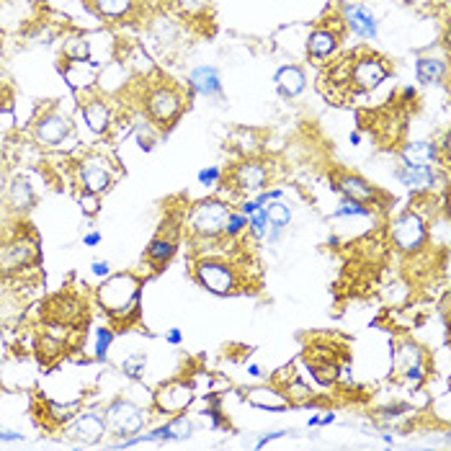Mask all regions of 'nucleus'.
<instances>
[{"instance_id": "obj_21", "label": "nucleus", "mask_w": 451, "mask_h": 451, "mask_svg": "<svg viewBox=\"0 0 451 451\" xmlns=\"http://www.w3.org/2000/svg\"><path fill=\"white\" fill-rule=\"evenodd\" d=\"M243 400L253 408H261V410H284L289 408L286 398H284L279 390H269V387H253V390L243 392Z\"/></svg>"}, {"instance_id": "obj_12", "label": "nucleus", "mask_w": 451, "mask_h": 451, "mask_svg": "<svg viewBox=\"0 0 451 451\" xmlns=\"http://www.w3.org/2000/svg\"><path fill=\"white\" fill-rule=\"evenodd\" d=\"M108 423H106V415H101V413H78V415L73 418V423L65 428V436L70 438V441H81V444H98L103 438V433H106Z\"/></svg>"}, {"instance_id": "obj_10", "label": "nucleus", "mask_w": 451, "mask_h": 451, "mask_svg": "<svg viewBox=\"0 0 451 451\" xmlns=\"http://www.w3.org/2000/svg\"><path fill=\"white\" fill-rule=\"evenodd\" d=\"M194 387L186 379H170L155 392V410L162 415H178L194 403Z\"/></svg>"}, {"instance_id": "obj_11", "label": "nucleus", "mask_w": 451, "mask_h": 451, "mask_svg": "<svg viewBox=\"0 0 451 451\" xmlns=\"http://www.w3.org/2000/svg\"><path fill=\"white\" fill-rule=\"evenodd\" d=\"M269 183V168L258 160H243L224 175V186H232L235 191H263Z\"/></svg>"}, {"instance_id": "obj_8", "label": "nucleus", "mask_w": 451, "mask_h": 451, "mask_svg": "<svg viewBox=\"0 0 451 451\" xmlns=\"http://www.w3.org/2000/svg\"><path fill=\"white\" fill-rule=\"evenodd\" d=\"M114 165L98 152L83 157L78 165V181H81L83 191H90V194L101 196L103 191H108V186L114 183Z\"/></svg>"}, {"instance_id": "obj_18", "label": "nucleus", "mask_w": 451, "mask_h": 451, "mask_svg": "<svg viewBox=\"0 0 451 451\" xmlns=\"http://www.w3.org/2000/svg\"><path fill=\"white\" fill-rule=\"evenodd\" d=\"M346 14V26L353 31L356 36L361 39H377V19L371 14L369 8L364 6H346L343 8Z\"/></svg>"}, {"instance_id": "obj_32", "label": "nucleus", "mask_w": 451, "mask_h": 451, "mask_svg": "<svg viewBox=\"0 0 451 451\" xmlns=\"http://www.w3.org/2000/svg\"><path fill=\"white\" fill-rule=\"evenodd\" d=\"M371 214H374V209L366 207V204L353 202V199H341L338 209L333 212L336 219H343V217H371Z\"/></svg>"}, {"instance_id": "obj_36", "label": "nucleus", "mask_w": 451, "mask_h": 451, "mask_svg": "<svg viewBox=\"0 0 451 451\" xmlns=\"http://www.w3.org/2000/svg\"><path fill=\"white\" fill-rule=\"evenodd\" d=\"M170 431H173V438H191L194 436V423H191L183 413H178V415L170 420Z\"/></svg>"}, {"instance_id": "obj_31", "label": "nucleus", "mask_w": 451, "mask_h": 451, "mask_svg": "<svg viewBox=\"0 0 451 451\" xmlns=\"http://www.w3.org/2000/svg\"><path fill=\"white\" fill-rule=\"evenodd\" d=\"M145 366H147V356L142 351H137V353H129L122 361V374L132 382H140L145 377Z\"/></svg>"}, {"instance_id": "obj_33", "label": "nucleus", "mask_w": 451, "mask_h": 451, "mask_svg": "<svg viewBox=\"0 0 451 451\" xmlns=\"http://www.w3.org/2000/svg\"><path fill=\"white\" fill-rule=\"evenodd\" d=\"M114 343V330L111 328H98L95 330V358L98 361H106L108 358V348Z\"/></svg>"}, {"instance_id": "obj_50", "label": "nucleus", "mask_w": 451, "mask_h": 451, "mask_svg": "<svg viewBox=\"0 0 451 451\" xmlns=\"http://www.w3.org/2000/svg\"><path fill=\"white\" fill-rule=\"evenodd\" d=\"M351 142H353V145H358V142H361V135H358V132H353V135H351Z\"/></svg>"}, {"instance_id": "obj_38", "label": "nucleus", "mask_w": 451, "mask_h": 451, "mask_svg": "<svg viewBox=\"0 0 451 451\" xmlns=\"http://www.w3.org/2000/svg\"><path fill=\"white\" fill-rule=\"evenodd\" d=\"M65 348L62 346V341H57V338H49V336H44L39 341V356H44V358H54V356H60V351Z\"/></svg>"}, {"instance_id": "obj_23", "label": "nucleus", "mask_w": 451, "mask_h": 451, "mask_svg": "<svg viewBox=\"0 0 451 451\" xmlns=\"http://www.w3.org/2000/svg\"><path fill=\"white\" fill-rule=\"evenodd\" d=\"M36 204V194L31 189V183L26 178H14L11 186H8V207L14 212H28V209Z\"/></svg>"}, {"instance_id": "obj_29", "label": "nucleus", "mask_w": 451, "mask_h": 451, "mask_svg": "<svg viewBox=\"0 0 451 451\" xmlns=\"http://www.w3.org/2000/svg\"><path fill=\"white\" fill-rule=\"evenodd\" d=\"M281 395L286 398V403L289 405H307L312 403V390L307 387V384L302 382V379H289V382L281 387Z\"/></svg>"}, {"instance_id": "obj_6", "label": "nucleus", "mask_w": 451, "mask_h": 451, "mask_svg": "<svg viewBox=\"0 0 451 451\" xmlns=\"http://www.w3.org/2000/svg\"><path fill=\"white\" fill-rule=\"evenodd\" d=\"M39 263V240L36 235H16L8 243L0 245V276H14L24 269H31Z\"/></svg>"}, {"instance_id": "obj_49", "label": "nucleus", "mask_w": 451, "mask_h": 451, "mask_svg": "<svg viewBox=\"0 0 451 451\" xmlns=\"http://www.w3.org/2000/svg\"><path fill=\"white\" fill-rule=\"evenodd\" d=\"M336 423V413H325V415H320V425H330Z\"/></svg>"}, {"instance_id": "obj_1", "label": "nucleus", "mask_w": 451, "mask_h": 451, "mask_svg": "<svg viewBox=\"0 0 451 451\" xmlns=\"http://www.w3.org/2000/svg\"><path fill=\"white\" fill-rule=\"evenodd\" d=\"M103 312L111 317L114 325H132L140 317V296H142V279L135 274H116L106 276L95 291Z\"/></svg>"}, {"instance_id": "obj_2", "label": "nucleus", "mask_w": 451, "mask_h": 451, "mask_svg": "<svg viewBox=\"0 0 451 451\" xmlns=\"http://www.w3.org/2000/svg\"><path fill=\"white\" fill-rule=\"evenodd\" d=\"M194 279L207 291L219 296L248 291L240 276V266L235 261H227L224 256H202L194 263Z\"/></svg>"}, {"instance_id": "obj_45", "label": "nucleus", "mask_w": 451, "mask_h": 451, "mask_svg": "<svg viewBox=\"0 0 451 451\" xmlns=\"http://www.w3.org/2000/svg\"><path fill=\"white\" fill-rule=\"evenodd\" d=\"M83 243H85L88 248H95V245L101 243V232H88V235L83 237Z\"/></svg>"}, {"instance_id": "obj_22", "label": "nucleus", "mask_w": 451, "mask_h": 451, "mask_svg": "<svg viewBox=\"0 0 451 451\" xmlns=\"http://www.w3.org/2000/svg\"><path fill=\"white\" fill-rule=\"evenodd\" d=\"M418 364H425V353L420 346L410 343V341H403V343H398V348L392 351V369H395V377Z\"/></svg>"}, {"instance_id": "obj_27", "label": "nucleus", "mask_w": 451, "mask_h": 451, "mask_svg": "<svg viewBox=\"0 0 451 451\" xmlns=\"http://www.w3.org/2000/svg\"><path fill=\"white\" fill-rule=\"evenodd\" d=\"M415 75H418V83H423V85L441 83L446 75V62L436 60V57H420L415 65Z\"/></svg>"}, {"instance_id": "obj_40", "label": "nucleus", "mask_w": 451, "mask_h": 451, "mask_svg": "<svg viewBox=\"0 0 451 451\" xmlns=\"http://www.w3.org/2000/svg\"><path fill=\"white\" fill-rule=\"evenodd\" d=\"M78 202H81V209L85 212L88 217L98 214V194H90V191H83L81 196H78Z\"/></svg>"}, {"instance_id": "obj_25", "label": "nucleus", "mask_w": 451, "mask_h": 451, "mask_svg": "<svg viewBox=\"0 0 451 451\" xmlns=\"http://www.w3.org/2000/svg\"><path fill=\"white\" fill-rule=\"evenodd\" d=\"M276 83H279V90H281L284 95H299L304 90V85H307V78H304V73L296 65H286V68H281L276 73Z\"/></svg>"}, {"instance_id": "obj_9", "label": "nucleus", "mask_w": 451, "mask_h": 451, "mask_svg": "<svg viewBox=\"0 0 451 451\" xmlns=\"http://www.w3.org/2000/svg\"><path fill=\"white\" fill-rule=\"evenodd\" d=\"M106 423L114 428L119 436H135V433H140L142 428H145V420H147V415H145V410H142L140 405L129 403V400L119 398L114 400V403L106 408Z\"/></svg>"}, {"instance_id": "obj_5", "label": "nucleus", "mask_w": 451, "mask_h": 451, "mask_svg": "<svg viewBox=\"0 0 451 451\" xmlns=\"http://www.w3.org/2000/svg\"><path fill=\"white\" fill-rule=\"evenodd\" d=\"M390 75L392 65L387 57L371 52V49H356L353 52V62H351V85H353V93L374 90Z\"/></svg>"}, {"instance_id": "obj_4", "label": "nucleus", "mask_w": 451, "mask_h": 451, "mask_svg": "<svg viewBox=\"0 0 451 451\" xmlns=\"http://www.w3.org/2000/svg\"><path fill=\"white\" fill-rule=\"evenodd\" d=\"M186 95L178 90L170 81H165L162 85L150 88L145 95V111H147L150 122H155L157 127H173V122L181 116V111L186 108Z\"/></svg>"}, {"instance_id": "obj_20", "label": "nucleus", "mask_w": 451, "mask_h": 451, "mask_svg": "<svg viewBox=\"0 0 451 451\" xmlns=\"http://www.w3.org/2000/svg\"><path fill=\"white\" fill-rule=\"evenodd\" d=\"M189 85H191V90H196V93H202V95H219L222 93V78H219V70L212 68V65L191 70Z\"/></svg>"}, {"instance_id": "obj_13", "label": "nucleus", "mask_w": 451, "mask_h": 451, "mask_svg": "<svg viewBox=\"0 0 451 451\" xmlns=\"http://www.w3.org/2000/svg\"><path fill=\"white\" fill-rule=\"evenodd\" d=\"M70 132H73V124H70V119L65 114H60V111H44V114L39 116L34 122V135L36 140L41 142V145H60V142H65L70 137Z\"/></svg>"}, {"instance_id": "obj_39", "label": "nucleus", "mask_w": 451, "mask_h": 451, "mask_svg": "<svg viewBox=\"0 0 451 451\" xmlns=\"http://www.w3.org/2000/svg\"><path fill=\"white\" fill-rule=\"evenodd\" d=\"M219 181H222V168H217V165H212V168L199 170V183H202V186H207V189L217 186Z\"/></svg>"}, {"instance_id": "obj_26", "label": "nucleus", "mask_w": 451, "mask_h": 451, "mask_svg": "<svg viewBox=\"0 0 451 451\" xmlns=\"http://www.w3.org/2000/svg\"><path fill=\"white\" fill-rule=\"evenodd\" d=\"M405 162H436L438 160V145L428 140L408 142L403 147Z\"/></svg>"}, {"instance_id": "obj_34", "label": "nucleus", "mask_w": 451, "mask_h": 451, "mask_svg": "<svg viewBox=\"0 0 451 451\" xmlns=\"http://www.w3.org/2000/svg\"><path fill=\"white\" fill-rule=\"evenodd\" d=\"M245 229H248V217L229 212V219H227V224H224V237H232V240H237V237L243 235Z\"/></svg>"}, {"instance_id": "obj_46", "label": "nucleus", "mask_w": 451, "mask_h": 451, "mask_svg": "<svg viewBox=\"0 0 451 451\" xmlns=\"http://www.w3.org/2000/svg\"><path fill=\"white\" fill-rule=\"evenodd\" d=\"M181 341H183V333H181V330H178V328H170V330H168V343H170V346H178Z\"/></svg>"}, {"instance_id": "obj_17", "label": "nucleus", "mask_w": 451, "mask_h": 451, "mask_svg": "<svg viewBox=\"0 0 451 451\" xmlns=\"http://www.w3.org/2000/svg\"><path fill=\"white\" fill-rule=\"evenodd\" d=\"M338 41H341V31L336 26L330 28L325 24H320L310 34V39H307V54H310L312 60H325V57H330V54L336 52Z\"/></svg>"}, {"instance_id": "obj_35", "label": "nucleus", "mask_w": 451, "mask_h": 451, "mask_svg": "<svg viewBox=\"0 0 451 451\" xmlns=\"http://www.w3.org/2000/svg\"><path fill=\"white\" fill-rule=\"evenodd\" d=\"M248 227L253 237H263L266 235V227H269V217H266V209L258 207L253 214L248 217Z\"/></svg>"}, {"instance_id": "obj_42", "label": "nucleus", "mask_w": 451, "mask_h": 451, "mask_svg": "<svg viewBox=\"0 0 451 451\" xmlns=\"http://www.w3.org/2000/svg\"><path fill=\"white\" fill-rule=\"evenodd\" d=\"M108 261H93L90 263V271H93V276H98V279H106L108 276Z\"/></svg>"}, {"instance_id": "obj_19", "label": "nucleus", "mask_w": 451, "mask_h": 451, "mask_svg": "<svg viewBox=\"0 0 451 451\" xmlns=\"http://www.w3.org/2000/svg\"><path fill=\"white\" fill-rule=\"evenodd\" d=\"M85 315V304L73 294H60L49 302V317L54 323H78Z\"/></svg>"}, {"instance_id": "obj_48", "label": "nucleus", "mask_w": 451, "mask_h": 451, "mask_svg": "<svg viewBox=\"0 0 451 451\" xmlns=\"http://www.w3.org/2000/svg\"><path fill=\"white\" fill-rule=\"evenodd\" d=\"M248 374H250V377L261 379V377H263V369H261L258 364H250V366H248Z\"/></svg>"}, {"instance_id": "obj_28", "label": "nucleus", "mask_w": 451, "mask_h": 451, "mask_svg": "<svg viewBox=\"0 0 451 451\" xmlns=\"http://www.w3.org/2000/svg\"><path fill=\"white\" fill-rule=\"evenodd\" d=\"M88 3L93 6L95 14L111 21L124 19L132 11V6H135V0H88Z\"/></svg>"}, {"instance_id": "obj_14", "label": "nucleus", "mask_w": 451, "mask_h": 451, "mask_svg": "<svg viewBox=\"0 0 451 451\" xmlns=\"http://www.w3.org/2000/svg\"><path fill=\"white\" fill-rule=\"evenodd\" d=\"M398 181L408 186L410 191H425L433 189L438 183V173L431 162H403L398 168Z\"/></svg>"}, {"instance_id": "obj_47", "label": "nucleus", "mask_w": 451, "mask_h": 451, "mask_svg": "<svg viewBox=\"0 0 451 451\" xmlns=\"http://www.w3.org/2000/svg\"><path fill=\"white\" fill-rule=\"evenodd\" d=\"M256 209H258V204H256V202H250V199H248V202L240 204V214L250 217V214H253V212H256Z\"/></svg>"}, {"instance_id": "obj_16", "label": "nucleus", "mask_w": 451, "mask_h": 451, "mask_svg": "<svg viewBox=\"0 0 451 451\" xmlns=\"http://www.w3.org/2000/svg\"><path fill=\"white\" fill-rule=\"evenodd\" d=\"M81 111H83V119H85L90 132H95V135H106L108 129H111V106H108L103 98H98V95L85 98V101L81 103Z\"/></svg>"}, {"instance_id": "obj_43", "label": "nucleus", "mask_w": 451, "mask_h": 451, "mask_svg": "<svg viewBox=\"0 0 451 451\" xmlns=\"http://www.w3.org/2000/svg\"><path fill=\"white\" fill-rule=\"evenodd\" d=\"M286 433H291V431H274V433H266V436H263L261 441L256 444V449H266V446H269L271 441H274V438H281V436H286Z\"/></svg>"}, {"instance_id": "obj_30", "label": "nucleus", "mask_w": 451, "mask_h": 451, "mask_svg": "<svg viewBox=\"0 0 451 451\" xmlns=\"http://www.w3.org/2000/svg\"><path fill=\"white\" fill-rule=\"evenodd\" d=\"M263 209H266L269 224H274V227L286 229L291 224V209H289V204H284L281 199H276V202H269Z\"/></svg>"}, {"instance_id": "obj_24", "label": "nucleus", "mask_w": 451, "mask_h": 451, "mask_svg": "<svg viewBox=\"0 0 451 451\" xmlns=\"http://www.w3.org/2000/svg\"><path fill=\"white\" fill-rule=\"evenodd\" d=\"M175 250H178V240H175V235H165V232H162V235H157L155 240L150 243L145 258L155 266V271H160L162 266L175 256Z\"/></svg>"}, {"instance_id": "obj_41", "label": "nucleus", "mask_w": 451, "mask_h": 451, "mask_svg": "<svg viewBox=\"0 0 451 451\" xmlns=\"http://www.w3.org/2000/svg\"><path fill=\"white\" fill-rule=\"evenodd\" d=\"M284 191L281 189H271V191H261V194L256 196V204L258 207H266L269 202H276V199H281Z\"/></svg>"}, {"instance_id": "obj_44", "label": "nucleus", "mask_w": 451, "mask_h": 451, "mask_svg": "<svg viewBox=\"0 0 451 451\" xmlns=\"http://www.w3.org/2000/svg\"><path fill=\"white\" fill-rule=\"evenodd\" d=\"M0 438H3V441H21V438H24V433L8 431V428H0Z\"/></svg>"}, {"instance_id": "obj_3", "label": "nucleus", "mask_w": 451, "mask_h": 451, "mask_svg": "<svg viewBox=\"0 0 451 451\" xmlns=\"http://www.w3.org/2000/svg\"><path fill=\"white\" fill-rule=\"evenodd\" d=\"M229 204L219 199H207L191 207L186 229H189L191 240H207V237L224 235V224L229 219Z\"/></svg>"}, {"instance_id": "obj_37", "label": "nucleus", "mask_w": 451, "mask_h": 451, "mask_svg": "<svg viewBox=\"0 0 451 451\" xmlns=\"http://www.w3.org/2000/svg\"><path fill=\"white\" fill-rule=\"evenodd\" d=\"M65 57H68V60H88V41L70 39L68 44H65Z\"/></svg>"}, {"instance_id": "obj_15", "label": "nucleus", "mask_w": 451, "mask_h": 451, "mask_svg": "<svg viewBox=\"0 0 451 451\" xmlns=\"http://www.w3.org/2000/svg\"><path fill=\"white\" fill-rule=\"evenodd\" d=\"M333 189H336L338 194H343V199H353V202L366 204V207H369V204L374 207V202H377V196H379V191L374 189L369 181H364L361 175H353V173L341 175Z\"/></svg>"}, {"instance_id": "obj_7", "label": "nucleus", "mask_w": 451, "mask_h": 451, "mask_svg": "<svg viewBox=\"0 0 451 451\" xmlns=\"http://www.w3.org/2000/svg\"><path fill=\"white\" fill-rule=\"evenodd\" d=\"M390 237H392V245H395L400 253H418V250L428 243L425 222L420 219L418 212H413V209L403 212V214L392 222Z\"/></svg>"}]
</instances>
